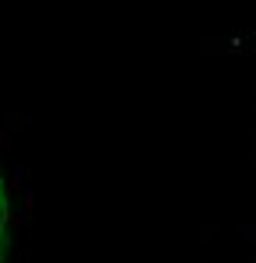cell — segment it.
Listing matches in <instances>:
<instances>
[{"label":"cell","mask_w":256,"mask_h":263,"mask_svg":"<svg viewBox=\"0 0 256 263\" xmlns=\"http://www.w3.org/2000/svg\"><path fill=\"white\" fill-rule=\"evenodd\" d=\"M7 218H11V203H7V186H4V176H0V263H7V253H11Z\"/></svg>","instance_id":"obj_1"}]
</instances>
